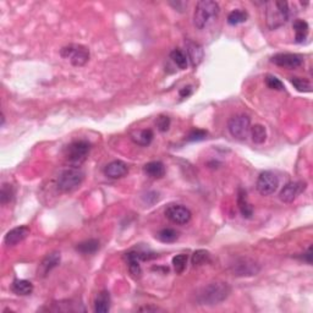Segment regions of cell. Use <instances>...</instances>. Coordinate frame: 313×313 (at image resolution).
Segmentation results:
<instances>
[{"mask_svg":"<svg viewBox=\"0 0 313 313\" xmlns=\"http://www.w3.org/2000/svg\"><path fill=\"white\" fill-rule=\"evenodd\" d=\"M173 265H174V269L178 274L184 273V270L186 269V265H188V254H176L173 258Z\"/></svg>","mask_w":313,"mask_h":313,"instance_id":"obj_31","label":"cell"},{"mask_svg":"<svg viewBox=\"0 0 313 313\" xmlns=\"http://www.w3.org/2000/svg\"><path fill=\"white\" fill-rule=\"evenodd\" d=\"M251 136H252V141L257 144L264 143L265 139H267V131H265V127L263 125H257L252 126L251 127Z\"/></svg>","mask_w":313,"mask_h":313,"instance_id":"obj_27","label":"cell"},{"mask_svg":"<svg viewBox=\"0 0 313 313\" xmlns=\"http://www.w3.org/2000/svg\"><path fill=\"white\" fill-rule=\"evenodd\" d=\"M228 128L234 138L244 141L249 137V133L251 131V120L247 115H235L229 120Z\"/></svg>","mask_w":313,"mask_h":313,"instance_id":"obj_7","label":"cell"},{"mask_svg":"<svg viewBox=\"0 0 313 313\" xmlns=\"http://www.w3.org/2000/svg\"><path fill=\"white\" fill-rule=\"evenodd\" d=\"M110 310V295L108 291H101L94 300V311L97 313H107Z\"/></svg>","mask_w":313,"mask_h":313,"instance_id":"obj_22","label":"cell"},{"mask_svg":"<svg viewBox=\"0 0 313 313\" xmlns=\"http://www.w3.org/2000/svg\"><path fill=\"white\" fill-rule=\"evenodd\" d=\"M157 238H158V240L162 241V243L170 244L178 240L179 233L172 228H165V229H162V230L157 234Z\"/></svg>","mask_w":313,"mask_h":313,"instance_id":"obj_25","label":"cell"},{"mask_svg":"<svg viewBox=\"0 0 313 313\" xmlns=\"http://www.w3.org/2000/svg\"><path fill=\"white\" fill-rule=\"evenodd\" d=\"M270 62L274 65L285 69H297L304 64V57L300 54H291V53H280L272 57Z\"/></svg>","mask_w":313,"mask_h":313,"instance_id":"obj_11","label":"cell"},{"mask_svg":"<svg viewBox=\"0 0 313 313\" xmlns=\"http://www.w3.org/2000/svg\"><path fill=\"white\" fill-rule=\"evenodd\" d=\"M126 261L128 263V272L133 279H139L142 277V268L139 265V259L137 258L136 251H131L126 253Z\"/></svg>","mask_w":313,"mask_h":313,"instance_id":"obj_19","label":"cell"},{"mask_svg":"<svg viewBox=\"0 0 313 313\" xmlns=\"http://www.w3.org/2000/svg\"><path fill=\"white\" fill-rule=\"evenodd\" d=\"M265 85H267L270 89H275V91H283L284 89L283 82L273 75H268L267 77H265Z\"/></svg>","mask_w":313,"mask_h":313,"instance_id":"obj_33","label":"cell"},{"mask_svg":"<svg viewBox=\"0 0 313 313\" xmlns=\"http://www.w3.org/2000/svg\"><path fill=\"white\" fill-rule=\"evenodd\" d=\"M4 124H5V117H4V114H1V126H4Z\"/></svg>","mask_w":313,"mask_h":313,"instance_id":"obj_40","label":"cell"},{"mask_svg":"<svg viewBox=\"0 0 313 313\" xmlns=\"http://www.w3.org/2000/svg\"><path fill=\"white\" fill-rule=\"evenodd\" d=\"M12 196H14V190H12L11 185L9 184H4L0 191V202H1L2 206L7 204L9 202H11Z\"/></svg>","mask_w":313,"mask_h":313,"instance_id":"obj_32","label":"cell"},{"mask_svg":"<svg viewBox=\"0 0 313 313\" xmlns=\"http://www.w3.org/2000/svg\"><path fill=\"white\" fill-rule=\"evenodd\" d=\"M207 137V131L204 130H192L190 132V135L188 136V141H202Z\"/></svg>","mask_w":313,"mask_h":313,"instance_id":"obj_35","label":"cell"},{"mask_svg":"<svg viewBox=\"0 0 313 313\" xmlns=\"http://www.w3.org/2000/svg\"><path fill=\"white\" fill-rule=\"evenodd\" d=\"M220 7L217 1L213 0H201L197 2L193 14V25L198 30L208 27L219 16Z\"/></svg>","mask_w":313,"mask_h":313,"instance_id":"obj_2","label":"cell"},{"mask_svg":"<svg viewBox=\"0 0 313 313\" xmlns=\"http://www.w3.org/2000/svg\"><path fill=\"white\" fill-rule=\"evenodd\" d=\"M291 83L299 92L302 93H310L312 92V85L309 80L301 77H291Z\"/></svg>","mask_w":313,"mask_h":313,"instance_id":"obj_30","label":"cell"},{"mask_svg":"<svg viewBox=\"0 0 313 313\" xmlns=\"http://www.w3.org/2000/svg\"><path fill=\"white\" fill-rule=\"evenodd\" d=\"M238 204H239V209H240L241 214H243L244 218H246V219L252 218V215H253V207H252L251 204L249 203V201H247V194L244 188H239Z\"/></svg>","mask_w":313,"mask_h":313,"instance_id":"obj_20","label":"cell"},{"mask_svg":"<svg viewBox=\"0 0 313 313\" xmlns=\"http://www.w3.org/2000/svg\"><path fill=\"white\" fill-rule=\"evenodd\" d=\"M170 59L174 62V64L179 67L180 70H185L188 67V57L181 49H174L172 53H170Z\"/></svg>","mask_w":313,"mask_h":313,"instance_id":"obj_26","label":"cell"},{"mask_svg":"<svg viewBox=\"0 0 313 313\" xmlns=\"http://www.w3.org/2000/svg\"><path fill=\"white\" fill-rule=\"evenodd\" d=\"M231 293V288L226 283L217 281V283H210L208 285L203 286L198 293L196 294V300L199 305H206V306H214L225 301Z\"/></svg>","mask_w":313,"mask_h":313,"instance_id":"obj_1","label":"cell"},{"mask_svg":"<svg viewBox=\"0 0 313 313\" xmlns=\"http://www.w3.org/2000/svg\"><path fill=\"white\" fill-rule=\"evenodd\" d=\"M128 173V167L122 160H114L105 167L104 174L110 179L124 178Z\"/></svg>","mask_w":313,"mask_h":313,"instance_id":"obj_16","label":"cell"},{"mask_svg":"<svg viewBox=\"0 0 313 313\" xmlns=\"http://www.w3.org/2000/svg\"><path fill=\"white\" fill-rule=\"evenodd\" d=\"M159 309H157V307H141L139 309V311H144V312H149V311H158Z\"/></svg>","mask_w":313,"mask_h":313,"instance_id":"obj_39","label":"cell"},{"mask_svg":"<svg viewBox=\"0 0 313 313\" xmlns=\"http://www.w3.org/2000/svg\"><path fill=\"white\" fill-rule=\"evenodd\" d=\"M89 151H91V144L87 141H75L70 143L65 148V157L71 164L80 165L87 159Z\"/></svg>","mask_w":313,"mask_h":313,"instance_id":"obj_6","label":"cell"},{"mask_svg":"<svg viewBox=\"0 0 313 313\" xmlns=\"http://www.w3.org/2000/svg\"><path fill=\"white\" fill-rule=\"evenodd\" d=\"M169 5H172L175 10H178L180 12H183L185 10V7L188 6V4L185 1H170Z\"/></svg>","mask_w":313,"mask_h":313,"instance_id":"obj_36","label":"cell"},{"mask_svg":"<svg viewBox=\"0 0 313 313\" xmlns=\"http://www.w3.org/2000/svg\"><path fill=\"white\" fill-rule=\"evenodd\" d=\"M191 93H192L191 87H184L180 91V97H181V98H188V97L190 96Z\"/></svg>","mask_w":313,"mask_h":313,"instance_id":"obj_38","label":"cell"},{"mask_svg":"<svg viewBox=\"0 0 313 313\" xmlns=\"http://www.w3.org/2000/svg\"><path fill=\"white\" fill-rule=\"evenodd\" d=\"M63 58L69 59L71 65L76 67L85 66L89 60V49L82 44H70L60 52Z\"/></svg>","mask_w":313,"mask_h":313,"instance_id":"obj_5","label":"cell"},{"mask_svg":"<svg viewBox=\"0 0 313 313\" xmlns=\"http://www.w3.org/2000/svg\"><path fill=\"white\" fill-rule=\"evenodd\" d=\"M85 179V174L78 168L72 167L69 169H65L58 179V188L63 192H71L81 186Z\"/></svg>","mask_w":313,"mask_h":313,"instance_id":"obj_4","label":"cell"},{"mask_svg":"<svg viewBox=\"0 0 313 313\" xmlns=\"http://www.w3.org/2000/svg\"><path fill=\"white\" fill-rule=\"evenodd\" d=\"M99 250V241L94 240V239H89V240L80 243L76 246V251H78L82 254H93Z\"/></svg>","mask_w":313,"mask_h":313,"instance_id":"obj_24","label":"cell"},{"mask_svg":"<svg viewBox=\"0 0 313 313\" xmlns=\"http://www.w3.org/2000/svg\"><path fill=\"white\" fill-rule=\"evenodd\" d=\"M257 191L262 196H269L277 191L279 186L278 176L273 172H263L257 179Z\"/></svg>","mask_w":313,"mask_h":313,"instance_id":"obj_9","label":"cell"},{"mask_svg":"<svg viewBox=\"0 0 313 313\" xmlns=\"http://www.w3.org/2000/svg\"><path fill=\"white\" fill-rule=\"evenodd\" d=\"M165 215L172 223L178 225L188 224L191 220V212L190 209L186 208L183 204H170L165 209Z\"/></svg>","mask_w":313,"mask_h":313,"instance_id":"obj_10","label":"cell"},{"mask_svg":"<svg viewBox=\"0 0 313 313\" xmlns=\"http://www.w3.org/2000/svg\"><path fill=\"white\" fill-rule=\"evenodd\" d=\"M294 31H295L296 43H304L310 32L309 23L305 20H296L294 22Z\"/></svg>","mask_w":313,"mask_h":313,"instance_id":"obj_23","label":"cell"},{"mask_svg":"<svg viewBox=\"0 0 313 313\" xmlns=\"http://www.w3.org/2000/svg\"><path fill=\"white\" fill-rule=\"evenodd\" d=\"M210 262V253L206 250H197L193 254H192L191 263L194 267H199V265L207 264Z\"/></svg>","mask_w":313,"mask_h":313,"instance_id":"obj_28","label":"cell"},{"mask_svg":"<svg viewBox=\"0 0 313 313\" xmlns=\"http://www.w3.org/2000/svg\"><path fill=\"white\" fill-rule=\"evenodd\" d=\"M261 270V265L258 264L254 259L243 258L236 259L234 264H231V272L236 277H252L257 275Z\"/></svg>","mask_w":313,"mask_h":313,"instance_id":"obj_8","label":"cell"},{"mask_svg":"<svg viewBox=\"0 0 313 313\" xmlns=\"http://www.w3.org/2000/svg\"><path fill=\"white\" fill-rule=\"evenodd\" d=\"M143 172L151 179H162L165 175V167L162 162H149L143 167Z\"/></svg>","mask_w":313,"mask_h":313,"instance_id":"obj_18","label":"cell"},{"mask_svg":"<svg viewBox=\"0 0 313 313\" xmlns=\"http://www.w3.org/2000/svg\"><path fill=\"white\" fill-rule=\"evenodd\" d=\"M305 190H306V183H302V181H295L294 183L293 181V183H289L284 186L283 190L279 193V198H280V201L285 202V203H291Z\"/></svg>","mask_w":313,"mask_h":313,"instance_id":"obj_12","label":"cell"},{"mask_svg":"<svg viewBox=\"0 0 313 313\" xmlns=\"http://www.w3.org/2000/svg\"><path fill=\"white\" fill-rule=\"evenodd\" d=\"M153 131L149 130V128H143V130H137L133 131L131 133V139L133 141V143L138 144V146L146 147L151 144V142L153 141Z\"/></svg>","mask_w":313,"mask_h":313,"instance_id":"obj_17","label":"cell"},{"mask_svg":"<svg viewBox=\"0 0 313 313\" xmlns=\"http://www.w3.org/2000/svg\"><path fill=\"white\" fill-rule=\"evenodd\" d=\"M60 259H62V257H60L59 252H53V253L48 254L39 264L38 272H37L38 277L46 278L54 268H57L60 264Z\"/></svg>","mask_w":313,"mask_h":313,"instance_id":"obj_13","label":"cell"},{"mask_svg":"<svg viewBox=\"0 0 313 313\" xmlns=\"http://www.w3.org/2000/svg\"><path fill=\"white\" fill-rule=\"evenodd\" d=\"M28 235H30V229L27 226H17V228L11 229L5 235L4 243L6 246H15L25 240Z\"/></svg>","mask_w":313,"mask_h":313,"instance_id":"obj_15","label":"cell"},{"mask_svg":"<svg viewBox=\"0 0 313 313\" xmlns=\"http://www.w3.org/2000/svg\"><path fill=\"white\" fill-rule=\"evenodd\" d=\"M289 17H290V10L286 1L273 0L265 2V20L269 30H277L284 26L288 22Z\"/></svg>","mask_w":313,"mask_h":313,"instance_id":"obj_3","label":"cell"},{"mask_svg":"<svg viewBox=\"0 0 313 313\" xmlns=\"http://www.w3.org/2000/svg\"><path fill=\"white\" fill-rule=\"evenodd\" d=\"M304 259L309 264H311L312 263V246L309 247V250H307V252L305 253L304 256Z\"/></svg>","mask_w":313,"mask_h":313,"instance_id":"obj_37","label":"cell"},{"mask_svg":"<svg viewBox=\"0 0 313 313\" xmlns=\"http://www.w3.org/2000/svg\"><path fill=\"white\" fill-rule=\"evenodd\" d=\"M33 284L31 281L25 280V279H17L12 283L11 290L14 291L16 295L20 296H27L33 293Z\"/></svg>","mask_w":313,"mask_h":313,"instance_id":"obj_21","label":"cell"},{"mask_svg":"<svg viewBox=\"0 0 313 313\" xmlns=\"http://www.w3.org/2000/svg\"><path fill=\"white\" fill-rule=\"evenodd\" d=\"M186 52H188V59L192 67H197L202 63L204 58V51L201 44L196 42L188 41L186 43Z\"/></svg>","mask_w":313,"mask_h":313,"instance_id":"obj_14","label":"cell"},{"mask_svg":"<svg viewBox=\"0 0 313 313\" xmlns=\"http://www.w3.org/2000/svg\"><path fill=\"white\" fill-rule=\"evenodd\" d=\"M156 126L160 132H165V131L169 130V127H170L169 117H167V115H160V117H158L156 120Z\"/></svg>","mask_w":313,"mask_h":313,"instance_id":"obj_34","label":"cell"},{"mask_svg":"<svg viewBox=\"0 0 313 313\" xmlns=\"http://www.w3.org/2000/svg\"><path fill=\"white\" fill-rule=\"evenodd\" d=\"M247 18H249V15H247L246 11H244V10H240V9H236L228 15V23L231 26L240 25V23L246 22Z\"/></svg>","mask_w":313,"mask_h":313,"instance_id":"obj_29","label":"cell"}]
</instances>
